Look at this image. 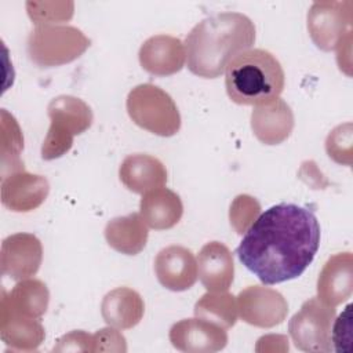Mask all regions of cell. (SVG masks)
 <instances>
[{
	"label": "cell",
	"mask_w": 353,
	"mask_h": 353,
	"mask_svg": "<svg viewBox=\"0 0 353 353\" xmlns=\"http://www.w3.org/2000/svg\"><path fill=\"white\" fill-rule=\"evenodd\" d=\"M320 247V225L313 210L280 203L262 212L244 233L236 255L263 284L299 277Z\"/></svg>",
	"instance_id": "obj_1"
},
{
	"label": "cell",
	"mask_w": 353,
	"mask_h": 353,
	"mask_svg": "<svg viewBox=\"0 0 353 353\" xmlns=\"http://www.w3.org/2000/svg\"><path fill=\"white\" fill-rule=\"evenodd\" d=\"M255 43L254 22L240 12H221L199 22L185 39L188 69L204 79L219 77L229 62Z\"/></svg>",
	"instance_id": "obj_2"
},
{
	"label": "cell",
	"mask_w": 353,
	"mask_h": 353,
	"mask_svg": "<svg viewBox=\"0 0 353 353\" xmlns=\"http://www.w3.org/2000/svg\"><path fill=\"white\" fill-rule=\"evenodd\" d=\"M225 87L237 105H265L284 90L285 74L279 59L262 48L236 55L225 69Z\"/></svg>",
	"instance_id": "obj_3"
},
{
	"label": "cell",
	"mask_w": 353,
	"mask_h": 353,
	"mask_svg": "<svg viewBox=\"0 0 353 353\" xmlns=\"http://www.w3.org/2000/svg\"><path fill=\"white\" fill-rule=\"evenodd\" d=\"M50 128L41 145V159L55 160L66 154L73 146L74 135L87 131L94 120L91 108L73 95H59L47 108Z\"/></svg>",
	"instance_id": "obj_4"
},
{
	"label": "cell",
	"mask_w": 353,
	"mask_h": 353,
	"mask_svg": "<svg viewBox=\"0 0 353 353\" xmlns=\"http://www.w3.org/2000/svg\"><path fill=\"white\" fill-rule=\"evenodd\" d=\"M90 44V39L76 26L39 25L29 33L26 50L33 63L40 68H52L73 62Z\"/></svg>",
	"instance_id": "obj_5"
},
{
	"label": "cell",
	"mask_w": 353,
	"mask_h": 353,
	"mask_svg": "<svg viewBox=\"0 0 353 353\" xmlns=\"http://www.w3.org/2000/svg\"><path fill=\"white\" fill-rule=\"evenodd\" d=\"M125 106L130 119L154 135L172 137L181 128L176 103L170 94L152 83L134 87L127 95Z\"/></svg>",
	"instance_id": "obj_6"
},
{
	"label": "cell",
	"mask_w": 353,
	"mask_h": 353,
	"mask_svg": "<svg viewBox=\"0 0 353 353\" xmlns=\"http://www.w3.org/2000/svg\"><path fill=\"white\" fill-rule=\"evenodd\" d=\"M334 319L335 307L325 305L319 298H309L288 321V332L294 345L309 353L331 352Z\"/></svg>",
	"instance_id": "obj_7"
},
{
	"label": "cell",
	"mask_w": 353,
	"mask_h": 353,
	"mask_svg": "<svg viewBox=\"0 0 353 353\" xmlns=\"http://www.w3.org/2000/svg\"><path fill=\"white\" fill-rule=\"evenodd\" d=\"M353 3L314 1L307 11V32L312 41L323 51L336 50L352 36Z\"/></svg>",
	"instance_id": "obj_8"
},
{
	"label": "cell",
	"mask_w": 353,
	"mask_h": 353,
	"mask_svg": "<svg viewBox=\"0 0 353 353\" xmlns=\"http://www.w3.org/2000/svg\"><path fill=\"white\" fill-rule=\"evenodd\" d=\"M243 321L259 328H272L281 324L288 314L285 298L276 290L263 285H250L236 298Z\"/></svg>",
	"instance_id": "obj_9"
},
{
	"label": "cell",
	"mask_w": 353,
	"mask_h": 353,
	"mask_svg": "<svg viewBox=\"0 0 353 353\" xmlns=\"http://www.w3.org/2000/svg\"><path fill=\"white\" fill-rule=\"evenodd\" d=\"M43 261L40 240L32 233H15L1 243V274L12 280H25L34 276Z\"/></svg>",
	"instance_id": "obj_10"
},
{
	"label": "cell",
	"mask_w": 353,
	"mask_h": 353,
	"mask_svg": "<svg viewBox=\"0 0 353 353\" xmlns=\"http://www.w3.org/2000/svg\"><path fill=\"white\" fill-rule=\"evenodd\" d=\"M171 345L186 353H212L228 343L225 328L203 319H183L170 328Z\"/></svg>",
	"instance_id": "obj_11"
},
{
	"label": "cell",
	"mask_w": 353,
	"mask_h": 353,
	"mask_svg": "<svg viewBox=\"0 0 353 353\" xmlns=\"http://www.w3.org/2000/svg\"><path fill=\"white\" fill-rule=\"evenodd\" d=\"M1 203L14 212H29L40 207L48 196L50 183L43 175L25 170L15 171L1 179Z\"/></svg>",
	"instance_id": "obj_12"
},
{
	"label": "cell",
	"mask_w": 353,
	"mask_h": 353,
	"mask_svg": "<svg viewBox=\"0 0 353 353\" xmlns=\"http://www.w3.org/2000/svg\"><path fill=\"white\" fill-rule=\"evenodd\" d=\"M154 273L159 283L171 291H186L197 280V261L190 250L168 245L154 258Z\"/></svg>",
	"instance_id": "obj_13"
},
{
	"label": "cell",
	"mask_w": 353,
	"mask_h": 353,
	"mask_svg": "<svg viewBox=\"0 0 353 353\" xmlns=\"http://www.w3.org/2000/svg\"><path fill=\"white\" fill-rule=\"evenodd\" d=\"M141 66L153 76H171L182 70L186 61L183 43L170 34H154L143 41L138 52Z\"/></svg>",
	"instance_id": "obj_14"
},
{
	"label": "cell",
	"mask_w": 353,
	"mask_h": 353,
	"mask_svg": "<svg viewBox=\"0 0 353 353\" xmlns=\"http://www.w3.org/2000/svg\"><path fill=\"white\" fill-rule=\"evenodd\" d=\"M353 291L352 252H339L328 258L317 279V298L328 306L336 307Z\"/></svg>",
	"instance_id": "obj_15"
},
{
	"label": "cell",
	"mask_w": 353,
	"mask_h": 353,
	"mask_svg": "<svg viewBox=\"0 0 353 353\" xmlns=\"http://www.w3.org/2000/svg\"><path fill=\"white\" fill-rule=\"evenodd\" d=\"M251 128L254 135L265 145L284 142L294 128V113L290 105L281 99L255 106L251 113Z\"/></svg>",
	"instance_id": "obj_16"
},
{
	"label": "cell",
	"mask_w": 353,
	"mask_h": 353,
	"mask_svg": "<svg viewBox=\"0 0 353 353\" xmlns=\"http://www.w3.org/2000/svg\"><path fill=\"white\" fill-rule=\"evenodd\" d=\"M197 274L208 291H228L234 279L233 254L221 241L204 244L197 256Z\"/></svg>",
	"instance_id": "obj_17"
},
{
	"label": "cell",
	"mask_w": 353,
	"mask_h": 353,
	"mask_svg": "<svg viewBox=\"0 0 353 353\" xmlns=\"http://www.w3.org/2000/svg\"><path fill=\"white\" fill-rule=\"evenodd\" d=\"M119 176L130 192L145 194L149 190L165 185L167 170L157 157L135 153L123 160L119 168Z\"/></svg>",
	"instance_id": "obj_18"
},
{
	"label": "cell",
	"mask_w": 353,
	"mask_h": 353,
	"mask_svg": "<svg viewBox=\"0 0 353 353\" xmlns=\"http://www.w3.org/2000/svg\"><path fill=\"white\" fill-rule=\"evenodd\" d=\"M145 303L142 296L132 288L119 287L109 291L101 303L103 321L117 330H130L143 317Z\"/></svg>",
	"instance_id": "obj_19"
},
{
	"label": "cell",
	"mask_w": 353,
	"mask_h": 353,
	"mask_svg": "<svg viewBox=\"0 0 353 353\" xmlns=\"http://www.w3.org/2000/svg\"><path fill=\"white\" fill-rule=\"evenodd\" d=\"M139 211V215L149 228L165 230L174 228L181 221L183 204L175 192L167 188H157L142 196Z\"/></svg>",
	"instance_id": "obj_20"
},
{
	"label": "cell",
	"mask_w": 353,
	"mask_h": 353,
	"mask_svg": "<svg viewBox=\"0 0 353 353\" xmlns=\"http://www.w3.org/2000/svg\"><path fill=\"white\" fill-rule=\"evenodd\" d=\"M48 302L50 291L47 285L37 279H25L19 280L8 294L6 290L1 291L0 310L41 319L47 312Z\"/></svg>",
	"instance_id": "obj_21"
},
{
	"label": "cell",
	"mask_w": 353,
	"mask_h": 353,
	"mask_svg": "<svg viewBox=\"0 0 353 353\" xmlns=\"http://www.w3.org/2000/svg\"><path fill=\"white\" fill-rule=\"evenodd\" d=\"M0 336L12 350L32 352L43 343L46 332L40 319L0 310Z\"/></svg>",
	"instance_id": "obj_22"
},
{
	"label": "cell",
	"mask_w": 353,
	"mask_h": 353,
	"mask_svg": "<svg viewBox=\"0 0 353 353\" xmlns=\"http://www.w3.org/2000/svg\"><path fill=\"white\" fill-rule=\"evenodd\" d=\"M148 225L137 212L110 219L105 226V239L117 252L139 254L148 241Z\"/></svg>",
	"instance_id": "obj_23"
},
{
	"label": "cell",
	"mask_w": 353,
	"mask_h": 353,
	"mask_svg": "<svg viewBox=\"0 0 353 353\" xmlns=\"http://www.w3.org/2000/svg\"><path fill=\"white\" fill-rule=\"evenodd\" d=\"M194 316L225 330L232 328L239 317L236 296L226 291H208L196 302Z\"/></svg>",
	"instance_id": "obj_24"
},
{
	"label": "cell",
	"mask_w": 353,
	"mask_h": 353,
	"mask_svg": "<svg viewBox=\"0 0 353 353\" xmlns=\"http://www.w3.org/2000/svg\"><path fill=\"white\" fill-rule=\"evenodd\" d=\"M23 149V137L21 128L6 109L1 110V175L23 170V163L19 159V153Z\"/></svg>",
	"instance_id": "obj_25"
},
{
	"label": "cell",
	"mask_w": 353,
	"mask_h": 353,
	"mask_svg": "<svg viewBox=\"0 0 353 353\" xmlns=\"http://www.w3.org/2000/svg\"><path fill=\"white\" fill-rule=\"evenodd\" d=\"M73 3L70 1H28L29 18L39 25H57L73 17Z\"/></svg>",
	"instance_id": "obj_26"
},
{
	"label": "cell",
	"mask_w": 353,
	"mask_h": 353,
	"mask_svg": "<svg viewBox=\"0 0 353 353\" xmlns=\"http://www.w3.org/2000/svg\"><path fill=\"white\" fill-rule=\"evenodd\" d=\"M259 215L261 204L256 201V199L248 194H239L233 200L229 211L230 225L239 234L245 233Z\"/></svg>",
	"instance_id": "obj_27"
},
{
	"label": "cell",
	"mask_w": 353,
	"mask_h": 353,
	"mask_svg": "<svg viewBox=\"0 0 353 353\" xmlns=\"http://www.w3.org/2000/svg\"><path fill=\"white\" fill-rule=\"evenodd\" d=\"M352 124L345 123L335 127L325 139V150L330 159L338 164H352Z\"/></svg>",
	"instance_id": "obj_28"
},
{
	"label": "cell",
	"mask_w": 353,
	"mask_h": 353,
	"mask_svg": "<svg viewBox=\"0 0 353 353\" xmlns=\"http://www.w3.org/2000/svg\"><path fill=\"white\" fill-rule=\"evenodd\" d=\"M352 305L349 303L346 309L339 314V317L332 323L331 328V342L332 349L336 352H349L352 342Z\"/></svg>",
	"instance_id": "obj_29"
},
{
	"label": "cell",
	"mask_w": 353,
	"mask_h": 353,
	"mask_svg": "<svg viewBox=\"0 0 353 353\" xmlns=\"http://www.w3.org/2000/svg\"><path fill=\"white\" fill-rule=\"evenodd\" d=\"M94 352H125L127 343L123 334L114 327L101 328L94 335Z\"/></svg>",
	"instance_id": "obj_30"
},
{
	"label": "cell",
	"mask_w": 353,
	"mask_h": 353,
	"mask_svg": "<svg viewBox=\"0 0 353 353\" xmlns=\"http://www.w3.org/2000/svg\"><path fill=\"white\" fill-rule=\"evenodd\" d=\"M54 352H94V339L91 334L77 330L65 334L57 341Z\"/></svg>",
	"instance_id": "obj_31"
}]
</instances>
